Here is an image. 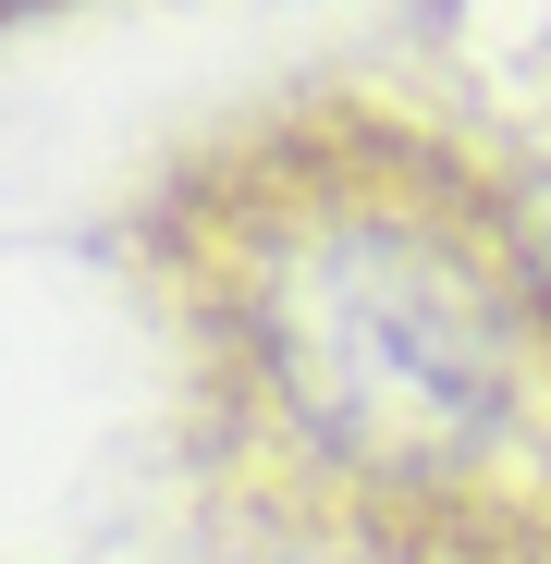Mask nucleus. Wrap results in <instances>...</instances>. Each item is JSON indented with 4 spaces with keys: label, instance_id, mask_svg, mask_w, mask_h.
<instances>
[{
    "label": "nucleus",
    "instance_id": "obj_1",
    "mask_svg": "<svg viewBox=\"0 0 551 564\" xmlns=\"http://www.w3.org/2000/svg\"><path fill=\"white\" fill-rule=\"evenodd\" d=\"M209 442L381 552L551 528V258L429 148L295 135L197 184L172 258Z\"/></svg>",
    "mask_w": 551,
    "mask_h": 564
}]
</instances>
